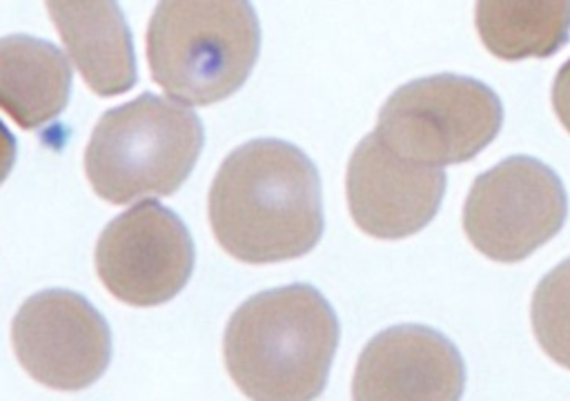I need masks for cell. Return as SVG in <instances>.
I'll use <instances>...</instances> for the list:
<instances>
[{"label": "cell", "mask_w": 570, "mask_h": 401, "mask_svg": "<svg viewBox=\"0 0 570 401\" xmlns=\"http://www.w3.org/2000/svg\"><path fill=\"white\" fill-rule=\"evenodd\" d=\"M474 22L481 42L497 58H548L570 36V2L483 0L476 4Z\"/></svg>", "instance_id": "13"}, {"label": "cell", "mask_w": 570, "mask_h": 401, "mask_svg": "<svg viewBox=\"0 0 570 401\" xmlns=\"http://www.w3.org/2000/svg\"><path fill=\"white\" fill-rule=\"evenodd\" d=\"M345 187L358 229L374 238H405L436 216L445 172L396 156L372 131L350 156Z\"/></svg>", "instance_id": "10"}, {"label": "cell", "mask_w": 570, "mask_h": 401, "mask_svg": "<svg viewBox=\"0 0 570 401\" xmlns=\"http://www.w3.org/2000/svg\"><path fill=\"white\" fill-rule=\"evenodd\" d=\"M530 321L543 352L570 370V256L537 283Z\"/></svg>", "instance_id": "14"}, {"label": "cell", "mask_w": 570, "mask_h": 401, "mask_svg": "<svg viewBox=\"0 0 570 401\" xmlns=\"http://www.w3.org/2000/svg\"><path fill=\"white\" fill-rule=\"evenodd\" d=\"M96 272L122 303L151 307L174 299L191 276L194 243L185 223L158 200L118 214L98 236Z\"/></svg>", "instance_id": "7"}, {"label": "cell", "mask_w": 570, "mask_h": 401, "mask_svg": "<svg viewBox=\"0 0 570 401\" xmlns=\"http://www.w3.org/2000/svg\"><path fill=\"white\" fill-rule=\"evenodd\" d=\"M200 118L156 94L107 109L96 123L85 174L94 192L116 205L174 194L203 149Z\"/></svg>", "instance_id": "4"}, {"label": "cell", "mask_w": 570, "mask_h": 401, "mask_svg": "<svg viewBox=\"0 0 570 401\" xmlns=\"http://www.w3.org/2000/svg\"><path fill=\"white\" fill-rule=\"evenodd\" d=\"M465 363L441 332L419 323L374 334L358 354L352 401H459Z\"/></svg>", "instance_id": "9"}, {"label": "cell", "mask_w": 570, "mask_h": 401, "mask_svg": "<svg viewBox=\"0 0 570 401\" xmlns=\"http://www.w3.org/2000/svg\"><path fill=\"white\" fill-rule=\"evenodd\" d=\"M71 65L60 49L29 36L0 40V107L24 129L58 116L69 98Z\"/></svg>", "instance_id": "11"}, {"label": "cell", "mask_w": 570, "mask_h": 401, "mask_svg": "<svg viewBox=\"0 0 570 401\" xmlns=\"http://www.w3.org/2000/svg\"><path fill=\"white\" fill-rule=\"evenodd\" d=\"M501 123V100L485 82L436 74L392 91L374 134L396 156L443 169L474 158L497 138Z\"/></svg>", "instance_id": "5"}, {"label": "cell", "mask_w": 570, "mask_h": 401, "mask_svg": "<svg viewBox=\"0 0 570 401\" xmlns=\"http://www.w3.org/2000/svg\"><path fill=\"white\" fill-rule=\"evenodd\" d=\"M258 47L256 13L238 0H167L147 27L151 78L185 107L214 105L240 89Z\"/></svg>", "instance_id": "3"}, {"label": "cell", "mask_w": 570, "mask_h": 401, "mask_svg": "<svg viewBox=\"0 0 570 401\" xmlns=\"http://www.w3.org/2000/svg\"><path fill=\"white\" fill-rule=\"evenodd\" d=\"M566 214L561 178L532 156H508L474 178L463 229L488 258L517 263L557 236Z\"/></svg>", "instance_id": "6"}, {"label": "cell", "mask_w": 570, "mask_h": 401, "mask_svg": "<svg viewBox=\"0 0 570 401\" xmlns=\"http://www.w3.org/2000/svg\"><path fill=\"white\" fill-rule=\"evenodd\" d=\"M552 107L566 131L570 134V58L561 65L552 82Z\"/></svg>", "instance_id": "15"}, {"label": "cell", "mask_w": 570, "mask_h": 401, "mask_svg": "<svg viewBox=\"0 0 570 401\" xmlns=\"http://www.w3.org/2000/svg\"><path fill=\"white\" fill-rule=\"evenodd\" d=\"M207 214L218 245L236 261L298 258L323 234L321 176L292 143L254 138L220 163Z\"/></svg>", "instance_id": "1"}, {"label": "cell", "mask_w": 570, "mask_h": 401, "mask_svg": "<svg viewBox=\"0 0 570 401\" xmlns=\"http://www.w3.org/2000/svg\"><path fill=\"white\" fill-rule=\"evenodd\" d=\"M338 334V319L316 287H272L229 316L225 368L252 401H314L325 388Z\"/></svg>", "instance_id": "2"}, {"label": "cell", "mask_w": 570, "mask_h": 401, "mask_svg": "<svg viewBox=\"0 0 570 401\" xmlns=\"http://www.w3.org/2000/svg\"><path fill=\"white\" fill-rule=\"evenodd\" d=\"M11 345L24 372L53 390L91 385L111 359L107 321L71 290L29 296L11 321Z\"/></svg>", "instance_id": "8"}, {"label": "cell", "mask_w": 570, "mask_h": 401, "mask_svg": "<svg viewBox=\"0 0 570 401\" xmlns=\"http://www.w3.org/2000/svg\"><path fill=\"white\" fill-rule=\"evenodd\" d=\"M13 158H16V143H13L11 134L4 129V125L0 123V183L9 174Z\"/></svg>", "instance_id": "16"}, {"label": "cell", "mask_w": 570, "mask_h": 401, "mask_svg": "<svg viewBox=\"0 0 570 401\" xmlns=\"http://www.w3.org/2000/svg\"><path fill=\"white\" fill-rule=\"evenodd\" d=\"M51 20L96 94L111 96L134 85V53L116 4H49Z\"/></svg>", "instance_id": "12"}]
</instances>
